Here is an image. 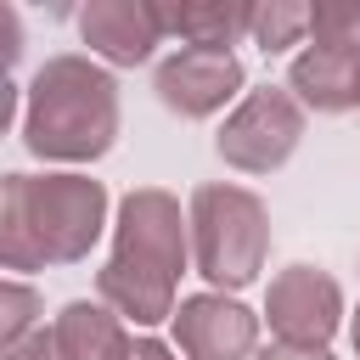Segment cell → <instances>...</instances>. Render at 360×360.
<instances>
[{
	"label": "cell",
	"mask_w": 360,
	"mask_h": 360,
	"mask_svg": "<svg viewBox=\"0 0 360 360\" xmlns=\"http://www.w3.org/2000/svg\"><path fill=\"white\" fill-rule=\"evenodd\" d=\"M309 39L315 45H360V0L309 6Z\"/></svg>",
	"instance_id": "15"
},
{
	"label": "cell",
	"mask_w": 360,
	"mask_h": 360,
	"mask_svg": "<svg viewBox=\"0 0 360 360\" xmlns=\"http://www.w3.org/2000/svg\"><path fill=\"white\" fill-rule=\"evenodd\" d=\"M191 270V214L163 186H135L112 214V253L96 270V298L129 326H163L180 309V276Z\"/></svg>",
	"instance_id": "1"
},
{
	"label": "cell",
	"mask_w": 360,
	"mask_h": 360,
	"mask_svg": "<svg viewBox=\"0 0 360 360\" xmlns=\"http://www.w3.org/2000/svg\"><path fill=\"white\" fill-rule=\"evenodd\" d=\"M163 28L180 45L231 51L253 34V6H242V0H180V6H163Z\"/></svg>",
	"instance_id": "12"
},
{
	"label": "cell",
	"mask_w": 360,
	"mask_h": 360,
	"mask_svg": "<svg viewBox=\"0 0 360 360\" xmlns=\"http://www.w3.org/2000/svg\"><path fill=\"white\" fill-rule=\"evenodd\" d=\"M79 39L107 68H146L169 39L158 0H90L79 6Z\"/></svg>",
	"instance_id": "9"
},
{
	"label": "cell",
	"mask_w": 360,
	"mask_h": 360,
	"mask_svg": "<svg viewBox=\"0 0 360 360\" xmlns=\"http://www.w3.org/2000/svg\"><path fill=\"white\" fill-rule=\"evenodd\" d=\"M39 326H45V298H39L22 276L0 281V349H17V343L34 338Z\"/></svg>",
	"instance_id": "14"
},
{
	"label": "cell",
	"mask_w": 360,
	"mask_h": 360,
	"mask_svg": "<svg viewBox=\"0 0 360 360\" xmlns=\"http://www.w3.org/2000/svg\"><path fill=\"white\" fill-rule=\"evenodd\" d=\"M152 90L158 101L186 118V124H202L214 112H225L231 101L248 96V68L236 51H197V45H174L158 68H152Z\"/></svg>",
	"instance_id": "7"
},
{
	"label": "cell",
	"mask_w": 360,
	"mask_h": 360,
	"mask_svg": "<svg viewBox=\"0 0 360 360\" xmlns=\"http://www.w3.org/2000/svg\"><path fill=\"white\" fill-rule=\"evenodd\" d=\"M51 338H56L62 360H129V349H135L129 321L101 298H68L51 315Z\"/></svg>",
	"instance_id": "11"
},
{
	"label": "cell",
	"mask_w": 360,
	"mask_h": 360,
	"mask_svg": "<svg viewBox=\"0 0 360 360\" xmlns=\"http://www.w3.org/2000/svg\"><path fill=\"white\" fill-rule=\"evenodd\" d=\"M129 360H180V349H174V343H163V338H135Z\"/></svg>",
	"instance_id": "18"
},
{
	"label": "cell",
	"mask_w": 360,
	"mask_h": 360,
	"mask_svg": "<svg viewBox=\"0 0 360 360\" xmlns=\"http://www.w3.org/2000/svg\"><path fill=\"white\" fill-rule=\"evenodd\" d=\"M349 343H354V360H360V309L349 315Z\"/></svg>",
	"instance_id": "19"
},
{
	"label": "cell",
	"mask_w": 360,
	"mask_h": 360,
	"mask_svg": "<svg viewBox=\"0 0 360 360\" xmlns=\"http://www.w3.org/2000/svg\"><path fill=\"white\" fill-rule=\"evenodd\" d=\"M259 321L236 292H191L174 309V349L186 360H253L259 354Z\"/></svg>",
	"instance_id": "8"
},
{
	"label": "cell",
	"mask_w": 360,
	"mask_h": 360,
	"mask_svg": "<svg viewBox=\"0 0 360 360\" xmlns=\"http://www.w3.org/2000/svg\"><path fill=\"white\" fill-rule=\"evenodd\" d=\"M191 214V270L208 292H242L259 281L270 259V208L253 186L202 180L186 202Z\"/></svg>",
	"instance_id": "4"
},
{
	"label": "cell",
	"mask_w": 360,
	"mask_h": 360,
	"mask_svg": "<svg viewBox=\"0 0 360 360\" xmlns=\"http://www.w3.org/2000/svg\"><path fill=\"white\" fill-rule=\"evenodd\" d=\"M304 129H309L304 101L287 84H259L225 112V124L214 135V152L236 174H276L304 146Z\"/></svg>",
	"instance_id": "5"
},
{
	"label": "cell",
	"mask_w": 360,
	"mask_h": 360,
	"mask_svg": "<svg viewBox=\"0 0 360 360\" xmlns=\"http://www.w3.org/2000/svg\"><path fill=\"white\" fill-rule=\"evenodd\" d=\"M0 360H62V349H56L51 326H39V332H34V338H22L17 349H0Z\"/></svg>",
	"instance_id": "16"
},
{
	"label": "cell",
	"mask_w": 360,
	"mask_h": 360,
	"mask_svg": "<svg viewBox=\"0 0 360 360\" xmlns=\"http://www.w3.org/2000/svg\"><path fill=\"white\" fill-rule=\"evenodd\" d=\"M248 39H253L264 56H281V51L304 45V39H309V6H304V0H259Z\"/></svg>",
	"instance_id": "13"
},
{
	"label": "cell",
	"mask_w": 360,
	"mask_h": 360,
	"mask_svg": "<svg viewBox=\"0 0 360 360\" xmlns=\"http://www.w3.org/2000/svg\"><path fill=\"white\" fill-rule=\"evenodd\" d=\"M287 90L304 101V112H360V45H304L287 62Z\"/></svg>",
	"instance_id": "10"
},
{
	"label": "cell",
	"mask_w": 360,
	"mask_h": 360,
	"mask_svg": "<svg viewBox=\"0 0 360 360\" xmlns=\"http://www.w3.org/2000/svg\"><path fill=\"white\" fill-rule=\"evenodd\" d=\"M343 287L338 276H326L321 264H287L270 276L264 287V326L276 343H298V349H326L343 326Z\"/></svg>",
	"instance_id": "6"
},
{
	"label": "cell",
	"mask_w": 360,
	"mask_h": 360,
	"mask_svg": "<svg viewBox=\"0 0 360 360\" xmlns=\"http://www.w3.org/2000/svg\"><path fill=\"white\" fill-rule=\"evenodd\" d=\"M107 186L84 169H11L0 180V264L28 276L90 259L107 231Z\"/></svg>",
	"instance_id": "2"
},
{
	"label": "cell",
	"mask_w": 360,
	"mask_h": 360,
	"mask_svg": "<svg viewBox=\"0 0 360 360\" xmlns=\"http://www.w3.org/2000/svg\"><path fill=\"white\" fill-rule=\"evenodd\" d=\"M253 360H332V349H298V343H270Z\"/></svg>",
	"instance_id": "17"
},
{
	"label": "cell",
	"mask_w": 360,
	"mask_h": 360,
	"mask_svg": "<svg viewBox=\"0 0 360 360\" xmlns=\"http://www.w3.org/2000/svg\"><path fill=\"white\" fill-rule=\"evenodd\" d=\"M124 124V101H118V73L84 51H56L34 68V79L22 84V146L39 163H62V169H84L96 158L112 152Z\"/></svg>",
	"instance_id": "3"
}]
</instances>
